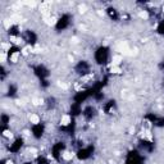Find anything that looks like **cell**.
<instances>
[{"label":"cell","mask_w":164,"mask_h":164,"mask_svg":"<svg viewBox=\"0 0 164 164\" xmlns=\"http://www.w3.org/2000/svg\"><path fill=\"white\" fill-rule=\"evenodd\" d=\"M4 164H14V162H13V160H11V159H8V160L4 162Z\"/></svg>","instance_id":"2"},{"label":"cell","mask_w":164,"mask_h":164,"mask_svg":"<svg viewBox=\"0 0 164 164\" xmlns=\"http://www.w3.org/2000/svg\"><path fill=\"white\" fill-rule=\"evenodd\" d=\"M28 122H30L32 126H37V124L41 123V118L37 113H31L30 115H28Z\"/></svg>","instance_id":"1"}]
</instances>
